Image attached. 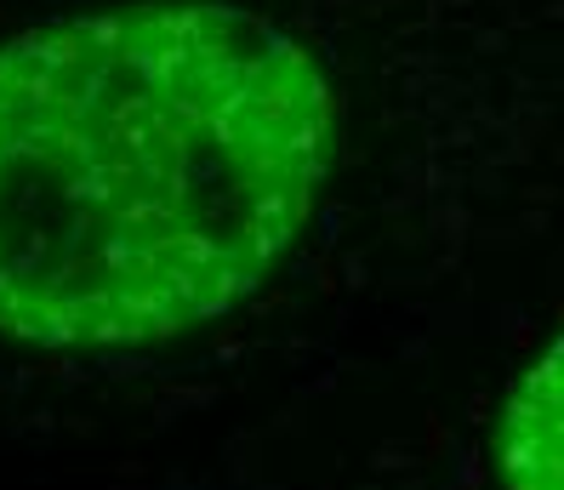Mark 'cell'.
<instances>
[{"label": "cell", "mask_w": 564, "mask_h": 490, "mask_svg": "<svg viewBox=\"0 0 564 490\" xmlns=\"http://www.w3.org/2000/svg\"><path fill=\"white\" fill-rule=\"evenodd\" d=\"M330 132L314 52L217 0L0 41V331L149 348L228 314L303 235Z\"/></svg>", "instance_id": "obj_1"}, {"label": "cell", "mask_w": 564, "mask_h": 490, "mask_svg": "<svg viewBox=\"0 0 564 490\" xmlns=\"http://www.w3.org/2000/svg\"><path fill=\"white\" fill-rule=\"evenodd\" d=\"M558 342L530 366L502 405V428H496V473L502 490H558Z\"/></svg>", "instance_id": "obj_2"}]
</instances>
